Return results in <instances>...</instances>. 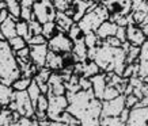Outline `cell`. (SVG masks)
Wrapping results in <instances>:
<instances>
[{
	"label": "cell",
	"mask_w": 148,
	"mask_h": 126,
	"mask_svg": "<svg viewBox=\"0 0 148 126\" xmlns=\"http://www.w3.org/2000/svg\"><path fill=\"white\" fill-rule=\"evenodd\" d=\"M22 76V71L16 60V54L12 50L7 40L0 42V81L1 84L12 86L19 77Z\"/></svg>",
	"instance_id": "obj_1"
},
{
	"label": "cell",
	"mask_w": 148,
	"mask_h": 126,
	"mask_svg": "<svg viewBox=\"0 0 148 126\" xmlns=\"http://www.w3.org/2000/svg\"><path fill=\"white\" fill-rule=\"evenodd\" d=\"M110 19V11L108 10V7H105L102 3H99L95 10L87 12L83 18L77 22V25L80 26V29L83 30L84 34L88 33H94L99 29V26L103 22H106Z\"/></svg>",
	"instance_id": "obj_2"
},
{
	"label": "cell",
	"mask_w": 148,
	"mask_h": 126,
	"mask_svg": "<svg viewBox=\"0 0 148 126\" xmlns=\"http://www.w3.org/2000/svg\"><path fill=\"white\" fill-rule=\"evenodd\" d=\"M8 108L12 110V111H18L22 117H27V118L36 117V106L32 102L27 91H16L15 92V98L10 103Z\"/></svg>",
	"instance_id": "obj_3"
},
{
	"label": "cell",
	"mask_w": 148,
	"mask_h": 126,
	"mask_svg": "<svg viewBox=\"0 0 148 126\" xmlns=\"http://www.w3.org/2000/svg\"><path fill=\"white\" fill-rule=\"evenodd\" d=\"M33 14H34V19L44 25L46 22L56 20L57 10L53 4V0H38L33 5Z\"/></svg>",
	"instance_id": "obj_4"
},
{
	"label": "cell",
	"mask_w": 148,
	"mask_h": 126,
	"mask_svg": "<svg viewBox=\"0 0 148 126\" xmlns=\"http://www.w3.org/2000/svg\"><path fill=\"white\" fill-rule=\"evenodd\" d=\"M49 98V108H48V118L49 121L57 122L60 119V115L67 111L68 106H69V100H68L67 95H53L48 94Z\"/></svg>",
	"instance_id": "obj_5"
},
{
	"label": "cell",
	"mask_w": 148,
	"mask_h": 126,
	"mask_svg": "<svg viewBox=\"0 0 148 126\" xmlns=\"http://www.w3.org/2000/svg\"><path fill=\"white\" fill-rule=\"evenodd\" d=\"M48 45H49V49L56 52V53L65 54V53H72L73 41L68 37L67 33L58 31L53 38H50L48 41Z\"/></svg>",
	"instance_id": "obj_6"
},
{
	"label": "cell",
	"mask_w": 148,
	"mask_h": 126,
	"mask_svg": "<svg viewBox=\"0 0 148 126\" xmlns=\"http://www.w3.org/2000/svg\"><path fill=\"white\" fill-rule=\"evenodd\" d=\"M126 108L125 103V95H120L118 98L112 100H103V117H120L121 113Z\"/></svg>",
	"instance_id": "obj_7"
},
{
	"label": "cell",
	"mask_w": 148,
	"mask_h": 126,
	"mask_svg": "<svg viewBox=\"0 0 148 126\" xmlns=\"http://www.w3.org/2000/svg\"><path fill=\"white\" fill-rule=\"evenodd\" d=\"M48 54H49V45L48 44L30 46V57H32V61L38 68L46 67Z\"/></svg>",
	"instance_id": "obj_8"
},
{
	"label": "cell",
	"mask_w": 148,
	"mask_h": 126,
	"mask_svg": "<svg viewBox=\"0 0 148 126\" xmlns=\"http://www.w3.org/2000/svg\"><path fill=\"white\" fill-rule=\"evenodd\" d=\"M126 126H148V107L130 108Z\"/></svg>",
	"instance_id": "obj_9"
},
{
	"label": "cell",
	"mask_w": 148,
	"mask_h": 126,
	"mask_svg": "<svg viewBox=\"0 0 148 126\" xmlns=\"http://www.w3.org/2000/svg\"><path fill=\"white\" fill-rule=\"evenodd\" d=\"M147 40H148L147 35L144 34V31L141 30L140 26H137V25H129V26L126 27V41L132 46L141 48V45Z\"/></svg>",
	"instance_id": "obj_10"
},
{
	"label": "cell",
	"mask_w": 148,
	"mask_h": 126,
	"mask_svg": "<svg viewBox=\"0 0 148 126\" xmlns=\"http://www.w3.org/2000/svg\"><path fill=\"white\" fill-rule=\"evenodd\" d=\"M49 92L53 95H67V84L61 73L58 72H52L49 77ZM48 92V94H49Z\"/></svg>",
	"instance_id": "obj_11"
},
{
	"label": "cell",
	"mask_w": 148,
	"mask_h": 126,
	"mask_svg": "<svg viewBox=\"0 0 148 126\" xmlns=\"http://www.w3.org/2000/svg\"><path fill=\"white\" fill-rule=\"evenodd\" d=\"M91 83H92V91H94L95 98L103 100V94H105V90L108 87V77H106V73L101 72L98 75L91 77Z\"/></svg>",
	"instance_id": "obj_12"
},
{
	"label": "cell",
	"mask_w": 148,
	"mask_h": 126,
	"mask_svg": "<svg viewBox=\"0 0 148 126\" xmlns=\"http://www.w3.org/2000/svg\"><path fill=\"white\" fill-rule=\"evenodd\" d=\"M46 67L50 68L53 72H58L63 71L65 68V59L63 54L56 53L53 50L49 49V54H48V60H46Z\"/></svg>",
	"instance_id": "obj_13"
},
{
	"label": "cell",
	"mask_w": 148,
	"mask_h": 126,
	"mask_svg": "<svg viewBox=\"0 0 148 126\" xmlns=\"http://www.w3.org/2000/svg\"><path fill=\"white\" fill-rule=\"evenodd\" d=\"M16 22H18V19H15L14 16L10 15L8 19L1 23V40L10 41L12 40L14 37L18 35V33H16Z\"/></svg>",
	"instance_id": "obj_14"
},
{
	"label": "cell",
	"mask_w": 148,
	"mask_h": 126,
	"mask_svg": "<svg viewBox=\"0 0 148 126\" xmlns=\"http://www.w3.org/2000/svg\"><path fill=\"white\" fill-rule=\"evenodd\" d=\"M72 56L76 63H86L88 60V46L86 45L84 40L73 42V49H72Z\"/></svg>",
	"instance_id": "obj_15"
},
{
	"label": "cell",
	"mask_w": 148,
	"mask_h": 126,
	"mask_svg": "<svg viewBox=\"0 0 148 126\" xmlns=\"http://www.w3.org/2000/svg\"><path fill=\"white\" fill-rule=\"evenodd\" d=\"M117 30H118V25L116 22H113V20H106V22H103L99 29L97 30V35L101 38L102 41L108 40L109 37H114L117 34Z\"/></svg>",
	"instance_id": "obj_16"
},
{
	"label": "cell",
	"mask_w": 148,
	"mask_h": 126,
	"mask_svg": "<svg viewBox=\"0 0 148 126\" xmlns=\"http://www.w3.org/2000/svg\"><path fill=\"white\" fill-rule=\"evenodd\" d=\"M54 22L57 23L58 31H63V33H68L69 29L73 26V23H76L73 20V18H71L69 15H67L65 12H61V11H57V16H56Z\"/></svg>",
	"instance_id": "obj_17"
},
{
	"label": "cell",
	"mask_w": 148,
	"mask_h": 126,
	"mask_svg": "<svg viewBox=\"0 0 148 126\" xmlns=\"http://www.w3.org/2000/svg\"><path fill=\"white\" fill-rule=\"evenodd\" d=\"M15 92L12 86H7V84H1L0 86V103L1 107H8L10 103L15 98Z\"/></svg>",
	"instance_id": "obj_18"
},
{
	"label": "cell",
	"mask_w": 148,
	"mask_h": 126,
	"mask_svg": "<svg viewBox=\"0 0 148 126\" xmlns=\"http://www.w3.org/2000/svg\"><path fill=\"white\" fill-rule=\"evenodd\" d=\"M101 72H102V69H101V67H99L98 64L95 63V61H90V60H87V61L84 63L83 75H82V76L91 79L92 76H95V75H98V73H101Z\"/></svg>",
	"instance_id": "obj_19"
},
{
	"label": "cell",
	"mask_w": 148,
	"mask_h": 126,
	"mask_svg": "<svg viewBox=\"0 0 148 126\" xmlns=\"http://www.w3.org/2000/svg\"><path fill=\"white\" fill-rule=\"evenodd\" d=\"M7 10L10 11V15L15 19H21V12H22V3L21 0H7Z\"/></svg>",
	"instance_id": "obj_20"
},
{
	"label": "cell",
	"mask_w": 148,
	"mask_h": 126,
	"mask_svg": "<svg viewBox=\"0 0 148 126\" xmlns=\"http://www.w3.org/2000/svg\"><path fill=\"white\" fill-rule=\"evenodd\" d=\"M16 33H18L19 37L25 38L26 41H29L32 38V34H30V29H29V22L23 20V19H19L16 22Z\"/></svg>",
	"instance_id": "obj_21"
},
{
	"label": "cell",
	"mask_w": 148,
	"mask_h": 126,
	"mask_svg": "<svg viewBox=\"0 0 148 126\" xmlns=\"http://www.w3.org/2000/svg\"><path fill=\"white\" fill-rule=\"evenodd\" d=\"M27 92H29V96H30L32 102L34 103V106H37V102L40 99V96L42 95V92H41V88H40V86H38V83H37L34 79H33L30 87L27 88Z\"/></svg>",
	"instance_id": "obj_22"
},
{
	"label": "cell",
	"mask_w": 148,
	"mask_h": 126,
	"mask_svg": "<svg viewBox=\"0 0 148 126\" xmlns=\"http://www.w3.org/2000/svg\"><path fill=\"white\" fill-rule=\"evenodd\" d=\"M58 33V27L56 22H46L44 23V29H42V35L49 41L50 38H53Z\"/></svg>",
	"instance_id": "obj_23"
},
{
	"label": "cell",
	"mask_w": 148,
	"mask_h": 126,
	"mask_svg": "<svg viewBox=\"0 0 148 126\" xmlns=\"http://www.w3.org/2000/svg\"><path fill=\"white\" fill-rule=\"evenodd\" d=\"M14 123V113L8 107H1L0 114V125L1 126H11Z\"/></svg>",
	"instance_id": "obj_24"
},
{
	"label": "cell",
	"mask_w": 148,
	"mask_h": 126,
	"mask_svg": "<svg viewBox=\"0 0 148 126\" xmlns=\"http://www.w3.org/2000/svg\"><path fill=\"white\" fill-rule=\"evenodd\" d=\"M140 49L139 46H129V49L126 50V64H133V63H137L140 59Z\"/></svg>",
	"instance_id": "obj_25"
},
{
	"label": "cell",
	"mask_w": 148,
	"mask_h": 126,
	"mask_svg": "<svg viewBox=\"0 0 148 126\" xmlns=\"http://www.w3.org/2000/svg\"><path fill=\"white\" fill-rule=\"evenodd\" d=\"M67 34H68V37L73 41V42L80 41V40H84V33H83V30L80 29V26H79L77 23H73V26L69 29V31H68Z\"/></svg>",
	"instance_id": "obj_26"
},
{
	"label": "cell",
	"mask_w": 148,
	"mask_h": 126,
	"mask_svg": "<svg viewBox=\"0 0 148 126\" xmlns=\"http://www.w3.org/2000/svg\"><path fill=\"white\" fill-rule=\"evenodd\" d=\"M32 81H33L32 77L21 76L18 80L12 84V87H14V90L15 91H27V88H29L30 84H32Z\"/></svg>",
	"instance_id": "obj_27"
},
{
	"label": "cell",
	"mask_w": 148,
	"mask_h": 126,
	"mask_svg": "<svg viewBox=\"0 0 148 126\" xmlns=\"http://www.w3.org/2000/svg\"><path fill=\"white\" fill-rule=\"evenodd\" d=\"M52 72H53V71H52L50 68H48V67L40 68L38 73L34 76V80H36L37 83H48V81H49L50 75H52Z\"/></svg>",
	"instance_id": "obj_28"
},
{
	"label": "cell",
	"mask_w": 148,
	"mask_h": 126,
	"mask_svg": "<svg viewBox=\"0 0 148 126\" xmlns=\"http://www.w3.org/2000/svg\"><path fill=\"white\" fill-rule=\"evenodd\" d=\"M101 126H126L120 117H103L101 118Z\"/></svg>",
	"instance_id": "obj_29"
},
{
	"label": "cell",
	"mask_w": 148,
	"mask_h": 126,
	"mask_svg": "<svg viewBox=\"0 0 148 126\" xmlns=\"http://www.w3.org/2000/svg\"><path fill=\"white\" fill-rule=\"evenodd\" d=\"M48 108H49V98H48V95L42 94L37 102L36 113H48Z\"/></svg>",
	"instance_id": "obj_30"
},
{
	"label": "cell",
	"mask_w": 148,
	"mask_h": 126,
	"mask_svg": "<svg viewBox=\"0 0 148 126\" xmlns=\"http://www.w3.org/2000/svg\"><path fill=\"white\" fill-rule=\"evenodd\" d=\"M120 95H122V94L120 92V91H118V88L108 83V87H106V90H105V94H103V100L116 99V98H118Z\"/></svg>",
	"instance_id": "obj_31"
},
{
	"label": "cell",
	"mask_w": 148,
	"mask_h": 126,
	"mask_svg": "<svg viewBox=\"0 0 148 126\" xmlns=\"http://www.w3.org/2000/svg\"><path fill=\"white\" fill-rule=\"evenodd\" d=\"M8 42H10V45H11V48H12L14 52H18V50L29 46L27 45V41L25 40V38H22V37H19V35L14 37L12 40H10Z\"/></svg>",
	"instance_id": "obj_32"
},
{
	"label": "cell",
	"mask_w": 148,
	"mask_h": 126,
	"mask_svg": "<svg viewBox=\"0 0 148 126\" xmlns=\"http://www.w3.org/2000/svg\"><path fill=\"white\" fill-rule=\"evenodd\" d=\"M57 122H63V123H68V125H75V123H80V121L77 119L75 115H72L69 111H64L61 115H60V119Z\"/></svg>",
	"instance_id": "obj_33"
},
{
	"label": "cell",
	"mask_w": 148,
	"mask_h": 126,
	"mask_svg": "<svg viewBox=\"0 0 148 126\" xmlns=\"http://www.w3.org/2000/svg\"><path fill=\"white\" fill-rule=\"evenodd\" d=\"M29 29H30V34L32 35H40V34H42L44 25L41 22H38L37 19H32L29 22Z\"/></svg>",
	"instance_id": "obj_34"
},
{
	"label": "cell",
	"mask_w": 148,
	"mask_h": 126,
	"mask_svg": "<svg viewBox=\"0 0 148 126\" xmlns=\"http://www.w3.org/2000/svg\"><path fill=\"white\" fill-rule=\"evenodd\" d=\"M132 18H133L135 25L140 26L141 23L148 19V12H145V11H132Z\"/></svg>",
	"instance_id": "obj_35"
},
{
	"label": "cell",
	"mask_w": 148,
	"mask_h": 126,
	"mask_svg": "<svg viewBox=\"0 0 148 126\" xmlns=\"http://www.w3.org/2000/svg\"><path fill=\"white\" fill-rule=\"evenodd\" d=\"M132 11L148 12V1L147 0H132Z\"/></svg>",
	"instance_id": "obj_36"
},
{
	"label": "cell",
	"mask_w": 148,
	"mask_h": 126,
	"mask_svg": "<svg viewBox=\"0 0 148 126\" xmlns=\"http://www.w3.org/2000/svg\"><path fill=\"white\" fill-rule=\"evenodd\" d=\"M139 77L143 80L148 77V59L139 60Z\"/></svg>",
	"instance_id": "obj_37"
},
{
	"label": "cell",
	"mask_w": 148,
	"mask_h": 126,
	"mask_svg": "<svg viewBox=\"0 0 148 126\" xmlns=\"http://www.w3.org/2000/svg\"><path fill=\"white\" fill-rule=\"evenodd\" d=\"M42 44H48V40L45 37L40 34V35H33L30 40L27 41V45L29 46H33V45H42Z\"/></svg>",
	"instance_id": "obj_38"
},
{
	"label": "cell",
	"mask_w": 148,
	"mask_h": 126,
	"mask_svg": "<svg viewBox=\"0 0 148 126\" xmlns=\"http://www.w3.org/2000/svg\"><path fill=\"white\" fill-rule=\"evenodd\" d=\"M140 98L136 96L135 94H129V95H125V103H126V107L128 108H133L136 107V104L139 103Z\"/></svg>",
	"instance_id": "obj_39"
},
{
	"label": "cell",
	"mask_w": 148,
	"mask_h": 126,
	"mask_svg": "<svg viewBox=\"0 0 148 126\" xmlns=\"http://www.w3.org/2000/svg\"><path fill=\"white\" fill-rule=\"evenodd\" d=\"M21 19L30 22L32 19H34V14H33V8L30 7H22V12H21Z\"/></svg>",
	"instance_id": "obj_40"
},
{
	"label": "cell",
	"mask_w": 148,
	"mask_h": 126,
	"mask_svg": "<svg viewBox=\"0 0 148 126\" xmlns=\"http://www.w3.org/2000/svg\"><path fill=\"white\" fill-rule=\"evenodd\" d=\"M79 84H80V87H82V90H83V91H90V90H92V83H91V79H88V77L80 76Z\"/></svg>",
	"instance_id": "obj_41"
},
{
	"label": "cell",
	"mask_w": 148,
	"mask_h": 126,
	"mask_svg": "<svg viewBox=\"0 0 148 126\" xmlns=\"http://www.w3.org/2000/svg\"><path fill=\"white\" fill-rule=\"evenodd\" d=\"M105 42H106L108 45L113 46V48H120V46H122V42L118 40L116 35H114V37H109L108 40H105Z\"/></svg>",
	"instance_id": "obj_42"
},
{
	"label": "cell",
	"mask_w": 148,
	"mask_h": 126,
	"mask_svg": "<svg viewBox=\"0 0 148 126\" xmlns=\"http://www.w3.org/2000/svg\"><path fill=\"white\" fill-rule=\"evenodd\" d=\"M116 37L118 40L121 41L122 44L126 42V27H122V26H118V30H117V34Z\"/></svg>",
	"instance_id": "obj_43"
},
{
	"label": "cell",
	"mask_w": 148,
	"mask_h": 126,
	"mask_svg": "<svg viewBox=\"0 0 148 126\" xmlns=\"http://www.w3.org/2000/svg\"><path fill=\"white\" fill-rule=\"evenodd\" d=\"M32 119H33V118L22 117L19 121H16L15 123H12L11 126H32Z\"/></svg>",
	"instance_id": "obj_44"
},
{
	"label": "cell",
	"mask_w": 148,
	"mask_h": 126,
	"mask_svg": "<svg viewBox=\"0 0 148 126\" xmlns=\"http://www.w3.org/2000/svg\"><path fill=\"white\" fill-rule=\"evenodd\" d=\"M141 52H140V59L139 60H144V59H148V40L144 42L141 45Z\"/></svg>",
	"instance_id": "obj_45"
},
{
	"label": "cell",
	"mask_w": 148,
	"mask_h": 126,
	"mask_svg": "<svg viewBox=\"0 0 148 126\" xmlns=\"http://www.w3.org/2000/svg\"><path fill=\"white\" fill-rule=\"evenodd\" d=\"M8 16H10V11H8V10H7V8L0 10V23L5 22V20L8 19Z\"/></svg>",
	"instance_id": "obj_46"
},
{
	"label": "cell",
	"mask_w": 148,
	"mask_h": 126,
	"mask_svg": "<svg viewBox=\"0 0 148 126\" xmlns=\"http://www.w3.org/2000/svg\"><path fill=\"white\" fill-rule=\"evenodd\" d=\"M38 0H21V3H22V7H30L33 8V5L36 4Z\"/></svg>",
	"instance_id": "obj_47"
},
{
	"label": "cell",
	"mask_w": 148,
	"mask_h": 126,
	"mask_svg": "<svg viewBox=\"0 0 148 126\" xmlns=\"http://www.w3.org/2000/svg\"><path fill=\"white\" fill-rule=\"evenodd\" d=\"M136 107H148V96H143L136 104Z\"/></svg>",
	"instance_id": "obj_48"
},
{
	"label": "cell",
	"mask_w": 148,
	"mask_h": 126,
	"mask_svg": "<svg viewBox=\"0 0 148 126\" xmlns=\"http://www.w3.org/2000/svg\"><path fill=\"white\" fill-rule=\"evenodd\" d=\"M50 126H82V125H80V123L68 125V123H63V122H53V121H50Z\"/></svg>",
	"instance_id": "obj_49"
},
{
	"label": "cell",
	"mask_w": 148,
	"mask_h": 126,
	"mask_svg": "<svg viewBox=\"0 0 148 126\" xmlns=\"http://www.w3.org/2000/svg\"><path fill=\"white\" fill-rule=\"evenodd\" d=\"M140 27H141V30L144 31V34L147 35V38H148V19L145 20V22H143L141 25H140Z\"/></svg>",
	"instance_id": "obj_50"
},
{
	"label": "cell",
	"mask_w": 148,
	"mask_h": 126,
	"mask_svg": "<svg viewBox=\"0 0 148 126\" xmlns=\"http://www.w3.org/2000/svg\"><path fill=\"white\" fill-rule=\"evenodd\" d=\"M141 92H143L144 96H148V83H144L143 87H141Z\"/></svg>",
	"instance_id": "obj_51"
},
{
	"label": "cell",
	"mask_w": 148,
	"mask_h": 126,
	"mask_svg": "<svg viewBox=\"0 0 148 126\" xmlns=\"http://www.w3.org/2000/svg\"><path fill=\"white\" fill-rule=\"evenodd\" d=\"M0 1H7V0H0Z\"/></svg>",
	"instance_id": "obj_52"
}]
</instances>
